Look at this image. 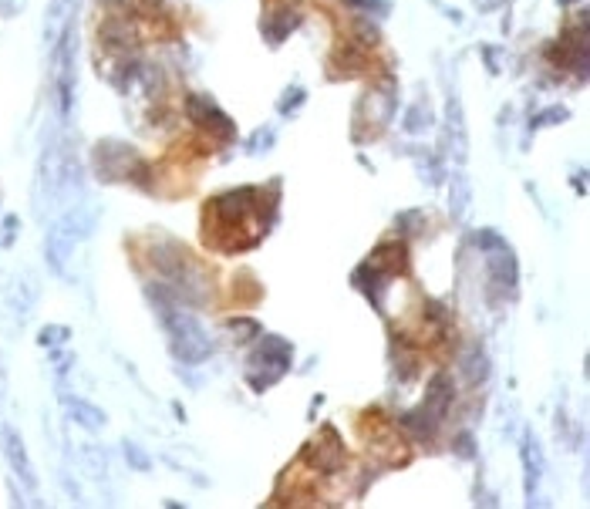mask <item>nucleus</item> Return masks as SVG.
Wrapping results in <instances>:
<instances>
[{
    "instance_id": "7ed1b4c3",
    "label": "nucleus",
    "mask_w": 590,
    "mask_h": 509,
    "mask_svg": "<svg viewBox=\"0 0 590 509\" xmlns=\"http://www.w3.org/2000/svg\"><path fill=\"white\" fill-rule=\"evenodd\" d=\"M253 364H264V371H253V375H250V378H264V381H260V388H264L267 381H277V378L290 368V344L277 338V351H270V338H267V340H264V347L253 354L250 368H253Z\"/></svg>"
},
{
    "instance_id": "f257e3e1",
    "label": "nucleus",
    "mask_w": 590,
    "mask_h": 509,
    "mask_svg": "<svg viewBox=\"0 0 590 509\" xmlns=\"http://www.w3.org/2000/svg\"><path fill=\"white\" fill-rule=\"evenodd\" d=\"M159 294H162V301L152 294V303L159 307V317H162V327H166V338H169L172 354H175L179 361H189V364L206 361L210 358V351H213L206 331L192 321L186 310H179L166 290H159Z\"/></svg>"
},
{
    "instance_id": "423d86ee",
    "label": "nucleus",
    "mask_w": 590,
    "mask_h": 509,
    "mask_svg": "<svg viewBox=\"0 0 590 509\" xmlns=\"http://www.w3.org/2000/svg\"><path fill=\"white\" fill-rule=\"evenodd\" d=\"M125 455H129V462H132L135 469H149V466H152V462H149V459H145V452H142V449H135L132 442H125Z\"/></svg>"
},
{
    "instance_id": "20e7f679",
    "label": "nucleus",
    "mask_w": 590,
    "mask_h": 509,
    "mask_svg": "<svg viewBox=\"0 0 590 509\" xmlns=\"http://www.w3.org/2000/svg\"><path fill=\"white\" fill-rule=\"evenodd\" d=\"M68 415L75 418L85 432H101V429L108 425V415H105L98 405L85 401V398H68Z\"/></svg>"
},
{
    "instance_id": "39448f33",
    "label": "nucleus",
    "mask_w": 590,
    "mask_h": 509,
    "mask_svg": "<svg viewBox=\"0 0 590 509\" xmlns=\"http://www.w3.org/2000/svg\"><path fill=\"white\" fill-rule=\"evenodd\" d=\"M523 459H526V482H530V489H533V482H536V442L533 438L523 442Z\"/></svg>"
},
{
    "instance_id": "f03ea898",
    "label": "nucleus",
    "mask_w": 590,
    "mask_h": 509,
    "mask_svg": "<svg viewBox=\"0 0 590 509\" xmlns=\"http://www.w3.org/2000/svg\"><path fill=\"white\" fill-rule=\"evenodd\" d=\"M0 445H3V455H7L10 469L17 472L20 482H24L27 489H38V475H34V466H31V459H27V449H24L20 435L14 432L10 425H3V429H0Z\"/></svg>"
}]
</instances>
